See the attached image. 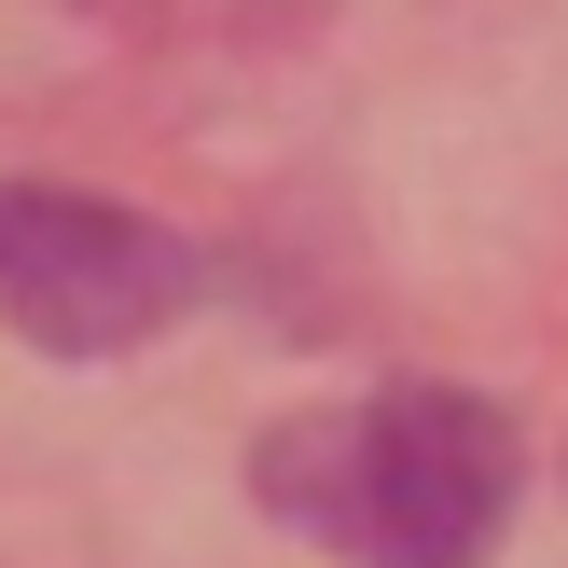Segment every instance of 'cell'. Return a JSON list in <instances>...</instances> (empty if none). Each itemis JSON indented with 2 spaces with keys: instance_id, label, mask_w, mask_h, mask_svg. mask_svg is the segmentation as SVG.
Segmentation results:
<instances>
[{
  "instance_id": "6da1fadb",
  "label": "cell",
  "mask_w": 568,
  "mask_h": 568,
  "mask_svg": "<svg viewBox=\"0 0 568 568\" xmlns=\"http://www.w3.org/2000/svg\"><path fill=\"white\" fill-rule=\"evenodd\" d=\"M514 486L527 444L486 388H361V403L277 416L250 458V499L347 568H486Z\"/></svg>"
},
{
  "instance_id": "7a4b0ae2",
  "label": "cell",
  "mask_w": 568,
  "mask_h": 568,
  "mask_svg": "<svg viewBox=\"0 0 568 568\" xmlns=\"http://www.w3.org/2000/svg\"><path fill=\"white\" fill-rule=\"evenodd\" d=\"M181 305H194V250L166 222L70 181H0V320L28 347L111 361V347H153Z\"/></svg>"
}]
</instances>
